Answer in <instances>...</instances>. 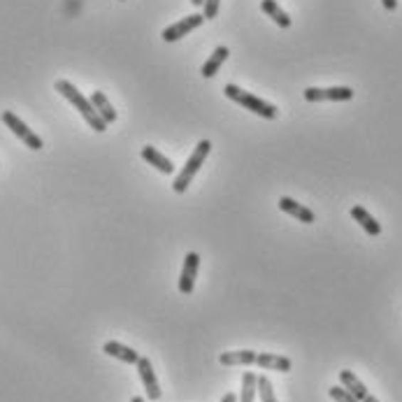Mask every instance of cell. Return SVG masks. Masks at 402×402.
Listing matches in <instances>:
<instances>
[{
  "instance_id": "obj_1",
  "label": "cell",
  "mask_w": 402,
  "mask_h": 402,
  "mask_svg": "<svg viewBox=\"0 0 402 402\" xmlns=\"http://www.w3.org/2000/svg\"><path fill=\"white\" fill-rule=\"evenodd\" d=\"M54 89L63 95V98L70 102V105H75V110L80 112V115L86 119V124H89L95 133H102L105 128H107V124H105L102 121V117L98 115V112H95V107L91 105V100H86L84 95L75 89V84H70L68 80H58L56 84H54Z\"/></svg>"
},
{
  "instance_id": "obj_2",
  "label": "cell",
  "mask_w": 402,
  "mask_h": 402,
  "mask_svg": "<svg viewBox=\"0 0 402 402\" xmlns=\"http://www.w3.org/2000/svg\"><path fill=\"white\" fill-rule=\"evenodd\" d=\"M223 93H226V98H231L233 102L242 105L244 110H249V112H253V115H258V117H263V119L273 121V119H277V115H279V110L275 107L273 102H265L263 98H258V95L244 91V89H240V86H235V84L226 86Z\"/></svg>"
},
{
  "instance_id": "obj_3",
  "label": "cell",
  "mask_w": 402,
  "mask_h": 402,
  "mask_svg": "<svg viewBox=\"0 0 402 402\" xmlns=\"http://www.w3.org/2000/svg\"><path fill=\"white\" fill-rule=\"evenodd\" d=\"M209 152H212V142L209 139H203V142H198L196 152L191 154V159L186 161V165L181 168V172L177 174V179L172 181V191L174 194H184V191L189 189V184L194 181V177L198 174V170L203 168L205 159L209 156Z\"/></svg>"
},
{
  "instance_id": "obj_4",
  "label": "cell",
  "mask_w": 402,
  "mask_h": 402,
  "mask_svg": "<svg viewBox=\"0 0 402 402\" xmlns=\"http://www.w3.org/2000/svg\"><path fill=\"white\" fill-rule=\"evenodd\" d=\"M3 121H5V126L10 128L12 133H14L16 137H19L26 147H28V149H33V152H40L42 147H45V142H42V137H40V135H35L33 130H31L28 126H26L19 117L14 115V112H10V110L3 112Z\"/></svg>"
},
{
  "instance_id": "obj_5",
  "label": "cell",
  "mask_w": 402,
  "mask_h": 402,
  "mask_svg": "<svg viewBox=\"0 0 402 402\" xmlns=\"http://www.w3.org/2000/svg\"><path fill=\"white\" fill-rule=\"evenodd\" d=\"M302 95L307 102H323V100L342 102V100L354 98V89H349V86H330V89H317V86H310V89H305Z\"/></svg>"
},
{
  "instance_id": "obj_6",
  "label": "cell",
  "mask_w": 402,
  "mask_h": 402,
  "mask_svg": "<svg viewBox=\"0 0 402 402\" xmlns=\"http://www.w3.org/2000/svg\"><path fill=\"white\" fill-rule=\"evenodd\" d=\"M203 21H205L203 14H189V16H184L181 21L168 26V28L161 33V38H163L165 42H177V40L184 38V35H189L191 31L200 28V26H203Z\"/></svg>"
},
{
  "instance_id": "obj_7",
  "label": "cell",
  "mask_w": 402,
  "mask_h": 402,
  "mask_svg": "<svg viewBox=\"0 0 402 402\" xmlns=\"http://www.w3.org/2000/svg\"><path fill=\"white\" fill-rule=\"evenodd\" d=\"M198 268H200V256L196 251L186 253L184 265H181V275H179V293L191 295L196 288V277H198Z\"/></svg>"
},
{
  "instance_id": "obj_8",
  "label": "cell",
  "mask_w": 402,
  "mask_h": 402,
  "mask_svg": "<svg viewBox=\"0 0 402 402\" xmlns=\"http://www.w3.org/2000/svg\"><path fill=\"white\" fill-rule=\"evenodd\" d=\"M137 372H139V379H142V386L147 391V398L149 400H161V386H159V379H156V372L152 368V361L144 356H139L137 361Z\"/></svg>"
},
{
  "instance_id": "obj_9",
  "label": "cell",
  "mask_w": 402,
  "mask_h": 402,
  "mask_svg": "<svg viewBox=\"0 0 402 402\" xmlns=\"http://www.w3.org/2000/svg\"><path fill=\"white\" fill-rule=\"evenodd\" d=\"M279 209L286 212V214H291L293 218H298V221H302V223H314V221H317V216H314V212L310 207L295 203V200L288 198V196L279 198Z\"/></svg>"
},
{
  "instance_id": "obj_10",
  "label": "cell",
  "mask_w": 402,
  "mask_h": 402,
  "mask_svg": "<svg viewBox=\"0 0 402 402\" xmlns=\"http://www.w3.org/2000/svg\"><path fill=\"white\" fill-rule=\"evenodd\" d=\"M142 159L149 163L152 168H156V170L163 172V174H172V172H174L172 161L168 159V156H163V154L156 149V147H152V144L142 147Z\"/></svg>"
},
{
  "instance_id": "obj_11",
  "label": "cell",
  "mask_w": 402,
  "mask_h": 402,
  "mask_svg": "<svg viewBox=\"0 0 402 402\" xmlns=\"http://www.w3.org/2000/svg\"><path fill=\"white\" fill-rule=\"evenodd\" d=\"M351 218H354V221H358V226H361V228H363L365 233H368V235H372V238H377V235H381V226H379V221H377V218H374L365 207H361V205L351 207Z\"/></svg>"
},
{
  "instance_id": "obj_12",
  "label": "cell",
  "mask_w": 402,
  "mask_h": 402,
  "mask_svg": "<svg viewBox=\"0 0 402 402\" xmlns=\"http://www.w3.org/2000/svg\"><path fill=\"white\" fill-rule=\"evenodd\" d=\"M102 351L107 356H112V358H119V361H124L128 365H137V361H139V354L135 351V349H130V347L121 344V342H105Z\"/></svg>"
},
{
  "instance_id": "obj_13",
  "label": "cell",
  "mask_w": 402,
  "mask_h": 402,
  "mask_svg": "<svg viewBox=\"0 0 402 402\" xmlns=\"http://www.w3.org/2000/svg\"><path fill=\"white\" fill-rule=\"evenodd\" d=\"M256 351H249V349H242V351H223L218 356V363L226 365V368H235V365H253L256 363Z\"/></svg>"
},
{
  "instance_id": "obj_14",
  "label": "cell",
  "mask_w": 402,
  "mask_h": 402,
  "mask_svg": "<svg viewBox=\"0 0 402 402\" xmlns=\"http://www.w3.org/2000/svg\"><path fill=\"white\" fill-rule=\"evenodd\" d=\"M256 365L263 370H277V372H288L291 370V358L277 356V354H258Z\"/></svg>"
},
{
  "instance_id": "obj_15",
  "label": "cell",
  "mask_w": 402,
  "mask_h": 402,
  "mask_svg": "<svg viewBox=\"0 0 402 402\" xmlns=\"http://www.w3.org/2000/svg\"><path fill=\"white\" fill-rule=\"evenodd\" d=\"M91 105H93V107H95V112H98V115L102 117V121H105V124H115V121H117V110L115 107H112V102L107 100V98H105V93L102 91H93V95H91Z\"/></svg>"
},
{
  "instance_id": "obj_16",
  "label": "cell",
  "mask_w": 402,
  "mask_h": 402,
  "mask_svg": "<svg viewBox=\"0 0 402 402\" xmlns=\"http://www.w3.org/2000/svg\"><path fill=\"white\" fill-rule=\"evenodd\" d=\"M228 47H216L214 49V54L209 56L205 63H203V68H200V75L205 77V80H209V77H214L218 70H221V65H223V60L228 58Z\"/></svg>"
},
{
  "instance_id": "obj_17",
  "label": "cell",
  "mask_w": 402,
  "mask_h": 402,
  "mask_svg": "<svg viewBox=\"0 0 402 402\" xmlns=\"http://www.w3.org/2000/svg\"><path fill=\"white\" fill-rule=\"evenodd\" d=\"M339 381H342V386H344L349 393H351V396H354L358 402H361L365 396H368V386H365V384L358 379L351 370H342V372H339Z\"/></svg>"
},
{
  "instance_id": "obj_18",
  "label": "cell",
  "mask_w": 402,
  "mask_h": 402,
  "mask_svg": "<svg viewBox=\"0 0 402 402\" xmlns=\"http://www.w3.org/2000/svg\"><path fill=\"white\" fill-rule=\"evenodd\" d=\"M260 10H263L270 19L279 26V28H291V16H288L282 7L275 3V0H263V3H260Z\"/></svg>"
},
{
  "instance_id": "obj_19",
  "label": "cell",
  "mask_w": 402,
  "mask_h": 402,
  "mask_svg": "<svg viewBox=\"0 0 402 402\" xmlns=\"http://www.w3.org/2000/svg\"><path fill=\"white\" fill-rule=\"evenodd\" d=\"M258 396V374L253 372H244L242 377V391L238 393L240 402H253Z\"/></svg>"
},
{
  "instance_id": "obj_20",
  "label": "cell",
  "mask_w": 402,
  "mask_h": 402,
  "mask_svg": "<svg viewBox=\"0 0 402 402\" xmlns=\"http://www.w3.org/2000/svg\"><path fill=\"white\" fill-rule=\"evenodd\" d=\"M258 396H260V402H277L273 381H270L265 374H260V377H258Z\"/></svg>"
},
{
  "instance_id": "obj_21",
  "label": "cell",
  "mask_w": 402,
  "mask_h": 402,
  "mask_svg": "<svg viewBox=\"0 0 402 402\" xmlns=\"http://www.w3.org/2000/svg\"><path fill=\"white\" fill-rule=\"evenodd\" d=\"M328 396L333 398L335 402H358L344 386H333V388H328Z\"/></svg>"
},
{
  "instance_id": "obj_22",
  "label": "cell",
  "mask_w": 402,
  "mask_h": 402,
  "mask_svg": "<svg viewBox=\"0 0 402 402\" xmlns=\"http://www.w3.org/2000/svg\"><path fill=\"white\" fill-rule=\"evenodd\" d=\"M218 5H221V0H205V3H203V16H205V19H216V16H218Z\"/></svg>"
},
{
  "instance_id": "obj_23",
  "label": "cell",
  "mask_w": 402,
  "mask_h": 402,
  "mask_svg": "<svg viewBox=\"0 0 402 402\" xmlns=\"http://www.w3.org/2000/svg\"><path fill=\"white\" fill-rule=\"evenodd\" d=\"M381 5H384V10H388V12L398 10V0H381Z\"/></svg>"
},
{
  "instance_id": "obj_24",
  "label": "cell",
  "mask_w": 402,
  "mask_h": 402,
  "mask_svg": "<svg viewBox=\"0 0 402 402\" xmlns=\"http://www.w3.org/2000/svg\"><path fill=\"white\" fill-rule=\"evenodd\" d=\"M221 402H240V400H238V396H235V393H226Z\"/></svg>"
},
{
  "instance_id": "obj_25",
  "label": "cell",
  "mask_w": 402,
  "mask_h": 402,
  "mask_svg": "<svg viewBox=\"0 0 402 402\" xmlns=\"http://www.w3.org/2000/svg\"><path fill=\"white\" fill-rule=\"evenodd\" d=\"M361 402H379V400H377V398H374V396H370V393H368V396H365V398H363Z\"/></svg>"
},
{
  "instance_id": "obj_26",
  "label": "cell",
  "mask_w": 402,
  "mask_h": 402,
  "mask_svg": "<svg viewBox=\"0 0 402 402\" xmlns=\"http://www.w3.org/2000/svg\"><path fill=\"white\" fill-rule=\"evenodd\" d=\"M191 3H194V5L198 7V5H203V3H205V0H191Z\"/></svg>"
},
{
  "instance_id": "obj_27",
  "label": "cell",
  "mask_w": 402,
  "mask_h": 402,
  "mask_svg": "<svg viewBox=\"0 0 402 402\" xmlns=\"http://www.w3.org/2000/svg\"><path fill=\"white\" fill-rule=\"evenodd\" d=\"M130 402H144V400H142V398H139V396H135V398H133V400H130Z\"/></svg>"
}]
</instances>
